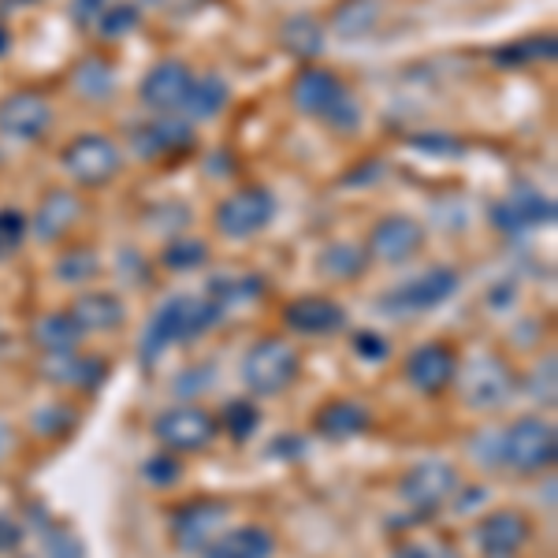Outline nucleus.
Instances as JSON below:
<instances>
[{
  "label": "nucleus",
  "instance_id": "24",
  "mask_svg": "<svg viewBox=\"0 0 558 558\" xmlns=\"http://www.w3.org/2000/svg\"><path fill=\"white\" fill-rule=\"evenodd\" d=\"M68 317L75 320L78 331H112V328H120V324H123L128 310H123V302L116 299V294L89 291V294H83V299H75Z\"/></svg>",
  "mask_w": 558,
  "mask_h": 558
},
{
  "label": "nucleus",
  "instance_id": "48",
  "mask_svg": "<svg viewBox=\"0 0 558 558\" xmlns=\"http://www.w3.org/2000/svg\"><path fill=\"white\" fill-rule=\"evenodd\" d=\"M108 0H75V23L86 26L89 20H97V15L105 12Z\"/></svg>",
  "mask_w": 558,
  "mask_h": 558
},
{
  "label": "nucleus",
  "instance_id": "21",
  "mask_svg": "<svg viewBox=\"0 0 558 558\" xmlns=\"http://www.w3.org/2000/svg\"><path fill=\"white\" fill-rule=\"evenodd\" d=\"M276 555V536L260 525H242L231 533H220L202 558H272Z\"/></svg>",
  "mask_w": 558,
  "mask_h": 558
},
{
  "label": "nucleus",
  "instance_id": "44",
  "mask_svg": "<svg viewBox=\"0 0 558 558\" xmlns=\"http://www.w3.org/2000/svg\"><path fill=\"white\" fill-rule=\"evenodd\" d=\"M354 354L365 357V362H384L387 357V343L376 331H362V336H354Z\"/></svg>",
  "mask_w": 558,
  "mask_h": 558
},
{
  "label": "nucleus",
  "instance_id": "29",
  "mask_svg": "<svg viewBox=\"0 0 558 558\" xmlns=\"http://www.w3.org/2000/svg\"><path fill=\"white\" fill-rule=\"evenodd\" d=\"M283 45L302 60H313L324 52V31L313 15H294V20L283 23Z\"/></svg>",
  "mask_w": 558,
  "mask_h": 558
},
{
  "label": "nucleus",
  "instance_id": "25",
  "mask_svg": "<svg viewBox=\"0 0 558 558\" xmlns=\"http://www.w3.org/2000/svg\"><path fill=\"white\" fill-rule=\"evenodd\" d=\"M376 23H380V0H339L336 15H331L336 34H339V38H347V41L365 38Z\"/></svg>",
  "mask_w": 558,
  "mask_h": 558
},
{
  "label": "nucleus",
  "instance_id": "14",
  "mask_svg": "<svg viewBox=\"0 0 558 558\" xmlns=\"http://www.w3.org/2000/svg\"><path fill=\"white\" fill-rule=\"evenodd\" d=\"M421 242H425V228L417 220H410V216H384L373 228V235H368L365 254L380 257L387 265H402V260L417 254Z\"/></svg>",
  "mask_w": 558,
  "mask_h": 558
},
{
  "label": "nucleus",
  "instance_id": "41",
  "mask_svg": "<svg viewBox=\"0 0 558 558\" xmlns=\"http://www.w3.org/2000/svg\"><path fill=\"white\" fill-rule=\"evenodd\" d=\"M499 60H529V57H555V41L551 38H533V41H521L514 45V49H502V52H495Z\"/></svg>",
  "mask_w": 558,
  "mask_h": 558
},
{
  "label": "nucleus",
  "instance_id": "12",
  "mask_svg": "<svg viewBox=\"0 0 558 558\" xmlns=\"http://www.w3.org/2000/svg\"><path fill=\"white\" fill-rule=\"evenodd\" d=\"M402 373H407V380H410L413 391H421V395H444L447 387L454 384L458 354L447 343H425V347H417L407 357Z\"/></svg>",
  "mask_w": 558,
  "mask_h": 558
},
{
  "label": "nucleus",
  "instance_id": "49",
  "mask_svg": "<svg viewBox=\"0 0 558 558\" xmlns=\"http://www.w3.org/2000/svg\"><path fill=\"white\" fill-rule=\"evenodd\" d=\"M283 451H291V462H294V458H302V439L283 436V439H279V444L268 447V454H283Z\"/></svg>",
  "mask_w": 558,
  "mask_h": 558
},
{
  "label": "nucleus",
  "instance_id": "26",
  "mask_svg": "<svg viewBox=\"0 0 558 558\" xmlns=\"http://www.w3.org/2000/svg\"><path fill=\"white\" fill-rule=\"evenodd\" d=\"M368 265V254L362 246H350V242H331L328 250L317 257V272L324 279H339V283H350L365 272Z\"/></svg>",
  "mask_w": 558,
  "mask_h": 558
},
{
  "label": "nucleus",
  "instance_id": "11",
  "mask_svg": "<svg viewBox=\"0 0 558 558\" xmlns=\"http://www.w3.org/2000/svg\"><path fill=\"white\" fill-rule=\"evenodd\" d=\"M194 86V71L183 64V60H160L157 68L142 78L138 94L153 112L160 116H172V112H183V101Z\"/></svg>",
  "mask_w": 558,
  "mask_h": 558
},
{
  "label": "nucleus",
  "instance_id": "43",
  "mask_svg": "<svg viewBox=\"0 0 558 558\" xmlns=\"http://www.w3.org/2000/svg\"><path fill=\"white\" fill-rule=\"evenodd\" d=\"M391 558H458V555H451L439 544H428V539H407V544L395 547Z\"/></svg>",
  "mask_w": 558,
  "mask_h": 558
},
{
  "label": "nucleus",
  "instance_id": "13",
  "mask_svg": "<svg viewBox=\"0 0 558 558\" xmlns=\"http://www.w3.org/2000/svg\"><path fill=\"white\" fill-rule=\"evenodd\" d=\"M49 123H52V108L41 94L23 89V94H12L0 101V134H8V138L34 142L49 131Z\"/></svg>",
  "mask_w": 558,
  "mask_h": 558
},
{
  "label": "nucleus",
  "instance_id": "2",
  "mask_svg": "<svg viewBox=\"0 0 558 558\" xmlns=\"http://www.w3.org/2000/svg\"><path fill=\"white\" fill-rule=\"evenodd\" d=\"M558 458L555 425L544 417H518L514 425L499 428V465L521 476L551 470Z\"/></svg>",
  "mask_w": 558,
  "mask_h": 558
},
{
  "label": "nucleus",
  "instance_id": "16",
  "mask_svg": "<svg viewBox=\"0 0 558 558\" xmlns=\"http://www.w3.org/2000/svg\"><path fill=\"white\" fill-rule=\"evenodd\" d=\"M551 220H555V202H547L544 194L529 191V186H521V191H514L507 202H499L492 209V223L499 231H525Z\"/></svg>",
  "mask_w": 558,
  "mask_h": 558
},
{
  "label": "nucleus",
  "instance_id": "37",
  "mask_svg": "<svg viewBox=\"0 0 558 558\" xmlns=\"http://www.w3.org/2000/svg\"><path fill=\"white\" fill-rule=\"evenodd\" d=\"M26 239V216L15 209H0V257L15 254Z\"/></svg>",
  "mask_w": 558,
  "mask_h": 558
},
{
  "label": "nucleus",
  "instance_id": "32",
  "mask_svg": "<svg viewBox=\"0 0 558 558\" xmlns=\"http://www.w3.org/2000/svg\"><path fill=\"white\" fill-rule=\"evenodd\" d=\"M116 78H112V68L105 64V60H83L75 71V89L89 101H101V97L112 94Z\"/></svg>",
  "mask_w": 558,
  "mask_h": 558
},
{
  "label": "nucleus",
  "instance_id": "3",
  "mask_svg": "<svg viewBox=\"0 0 558 558\" xmlns=\"http://www.w3.org/2000/svg\"><path fill=\"white\" fill-rule=\"evenodd\" d=\"M454 384L470 410H499L514 399L518 376L499 354H473L470 365H458Z\"/></svg>",
  "mask_w": 558,
  "mask_h": 558
},
{
  "label": "nucleus",
  "instance_id": "7",
  "mask_svg": "<svg viewBox=\"0 0 558 558\" xmlns=\"http://www.w3.org/2000/svg\"><path fill=\"white\" fill-rule=\"evenodd\" d=\"M458 291V272L454 268H428V272L407 279V283L391 287L380 294V310L391 317H410V313H428L436 305H444Z\"/></svg>",
  "mask_w": 558,
  "mask_h": 558
},
{
  "label": "nucleus",
  "instance_id": "17",
  "mask_svg": "<svg viewBox=\"0 0 558 558\" xmlns=\"http://www.w3.org/2000/svg\"><path fill=\"white\" fill-rule=\"evenodd\" d=\"M283 320L291 331L299 336H331L347 324V313L339 302L320 299V294H310V299H294L283 310Z\"/></svg>",
  "mask_w": 558,
  "mask_h": 558
},
{
  "label": "nucleus",
  "instance_id": "20",
  "mask_svg": "<svg viewBox=\"0 0 558 558\" xmlns=\"http://www.w3.org/2000/svg\"><path fill=\"white\" fill-rule=\"evenodd\" d=\"M368 425H373V417H368V410L354 399L324 402L317 410V417H313V428H317L324 439H354V436H362V432H368Z\"/></svg>",
  "mask_w": 558,
  "mask_h": 558
},
{
  "label": "nucleus",
  "instance_id": "6",
  "mask_svg": "<svg viewBox=\"0 0 558 558\" xmlns=\"http://www.w3.org/2000/svg\"><path fill=\"white\" fill-rule=\"evenodd\" d=\"M60 165H64V172L75 179L78 186H105L120 175L123 153L112 138H105V134H78V138L60 153Z\"/></svg>",
  "mask_w": 558,
  "mask_h": 558
},
{
  "label": "nucleus",
  "instance_id": "1",
  "mask_svg": "<svg viewBox=\"0 0 558 558\" xmlns=\"http://www.w3.org/2000/svg\"><path fill=\"white\" fill-rule=\"evenodd\" d=\"M220 305L209 299H191V294H175L160 305L142 331V365H153L172 343H191L202 331H209L220 320Z\"/></svg>",
  "mask_w": 558,
  "mask_h": 558
},
{
  "label": "nucleus",
  "instance_id": "33",
  "mask_svg": "<svg viewBox=\"0 0 558 558\" xmlns=\"http://www.w3.org/2000/svg\"><path fill=\"white\" fill-rule=\"evenodd\" d=\"M31 425H34V432H41V436L60 439V436H68V432L78 425V413L68 410L64 402H57V407H41L38 413H34Z\"/></svg>",
  "mask_w": 558,
  "mask_h": 558
},
{
  "label": "nucleus",
  "instance_id": "28",
  "mask_svg": "<svg viewBox=\"0 0 558 558\" xmlns=\"http://www.w3.org/2000/svg\"><path fill=\"white\" fill-rule=\"evenodd\" d=\"M223 105H228V83L216 75H205V78H194L191 94H186V101H183V112L191 116V120H209Z\"/></svg>",
  "mask_w": 558,
  "mask_h": 558
},
{
  "label": "nucleus",
  "instance_id": "36",
  "mask_svg": "<svg viewBox=\"0 0 558 558\" xmlns=\"http://www.w3.org/2000/svg\"><path fill=\"white\" fill-rule=\"evenodd\" d=\"M45 551H49V558H86L83 539L75 533H68V525L45 529Z\"/></svg>",
  "mask_w": 558,
  "mask_h": 558
},
{
  "label": "nucleus",
  "instance_id": "31",
  "mask_svg": "<svg viewBox=\"0 0 558 558\" xmlns=\"http://www.w3.org/2000/svg\"><path fill=\"white\" fill-rule=\"evenodd\" d=\"M223 432H228L231 439H239V444H246L250 436L257 432V425H260V410L254 407L250 399H235V402H228L223 407V417L216 421Z\"/></svg>",
  "mask_w": 558,
  "mask_h": 558
},
{
  "label": "nucleus",
  "instance_id": "4",
  "mask_svg": "<svg viewBox=\"0 0 558 558\" xmlns=\"http://www.w3.org/2000/svg\"><path fill=\"white\" fill-rule=\"evenodd\" d=\"M302 357L299 350L283 339H257L242 357V384L254 395H283L287 387L299 380Z\"/></svg>",
  "mask_w": 558,
  "mask_h": 558
},
{
  "label": "nucleus",
  "instance_id": "50",
  "mask_svg": "<svg viewBox=\"0 0 558 558\" xmlns=\"http://www.w3.org/2000/svg\"><path fill=\"white\" fill-rule=\"evenodd\" d=\"M15 447V436H12V425L0 421V458H8V451Z\"/></svg>",
  "mask_w": 558,
  "mask_h": 558
},
{
  "label": "nucleus",
  "instance_id": "27",
  "mask_svg": "<svg viewBox=\"0 0 558 558\" xmlns=\"http://www.w3.org/2000/svg\"><path fill=\"white\" fill-rule=\"evenodd\" d=\"M78 336L83 331L75 328V320L68 313H49L34 324V343H38L45 354H71L78 347Z\"/></svg>",
  "mask_w": 558,
  "mask_h": 558
},
{
  "label": "nucleus",
  "instance_id": "18",
  "mask_svg": "<svg viewBox=\"0 0 558 558\" xmlns=\"http://www.w3.org/2000/svg\"><path fill=\"white\" fill-rule=\"evenodd\" d=\"M343 94H347L343 83L324 68H305L291 86V101L305 116H328L331 105H336Z\"/></svg>",
  "mask_w": 558,
  "mask_h": 558
},
{
  "label": "nucleus",
  "instance_id": "52",
  "mask_svg": "<svg viewBox=\"0 0 558 558\" xmlns=\"http://www.w3.org/2000/svg\"><path fill=\"white\" fill-rule=\"evenodd\" d=\"M149 4H168V0H149Z\"/></svg>",
  "mask_w": 558,
  "mask_h": 558
},
{
  "label": "nucleus",
  "instance_id": "51",
  "mask_svg": "<svg viewBox=\"0 0 558 558\" xmlns=\"http://www.w3.org/2000/svg\"><path fill=\"white\" fill-rule=\"evenodd\" d=\"M8 45H12V34H8L4 26H0V57H4V52H8Z\"/></svg>",
  "mask_w": 558,
  "mask_h": 558
},
{
  "label": "nucleus",
  "instance_id": "45",
  "mask_svg": "<svg viewBox=\"0 0 558 558\" xmlns=\"http://www.w3.org/2000/svg\"><path fill=\"white\" fill-rule=\"evenodd\" d=\"M23 544V525L15 518L0 514V555H12Z\"/></svg>",
  "mask_w": 558,
  "mask_h": 558
},
{
  "label": "nucleus",
  "instance_id": "35",
  "mask_svg": "<svg viewBox=\"0 0 558 558\" xmlns=\"http://www.w3.org/2000/svg\"><path fill=\"white\" fill-rule=\"evenodd\" d=\"M97 268H101V260H97V254H89V250H68L57 260V276L64 283H86V279L97 276Z\"/></svg>",
  "mask_w": 558,
  "mask_h": 558
},
{
  "label": "nucleus",
  "instance_id": "22",
  "mask_svg": "<svg viewBox=\"0 0 558 558\" xmlns=\"http://www.w3.org/2000/svg\"><path fill=\"white\" fill-rule=\"evenodd\" d=\"M45 380L71 387V391H94V387L105 380V362H97V357H78L75 350H71V354H49V362H45Z\"/></svg>",
  "mask_w": 558,
  "mask_h": 558
},
{
  "label": "nucleus",
  "instance_id": "5",
  "mask_svg": "<svg viewBox=\"0 0 558 558\" xmlns=\"http://www.w3.org/2000/svg\"><path fill=\"white\" fill-rule=\"evenodd\" d=\"M458 492H462L458 488V470L451 462H444V458L417 462L399 481V495L410 502L417 518H428V514H436V510H444Z\"/></svg>",
  "mask_w": 558,
  "mask_h": 558
},
{
  "label": "nucleus",
  "instance_id": "47",
  "mask_svg": "<svg viewBox=\"0 0 558 558\" xmlns=\"http://www.w3.org/2000/svg\"><path fill=\"white\" fill-rule=\"evenodd\" d=\"M544 387H547V395L555 399V362H547V365H539V368H536V376H533V395H536V402H544Z\"/></svg>",
  "mask_w": 558,
  "mask_h": 558
},
{
  "label": "nucleus",
  "instance_id": "46",
  "mask_svg": "<svg viewBox=\"0 0 558 558\" xmlns=\"http://www.w3.org/2000/svg\"><path fill=\"white\" fill-rule=\"evenodd\" d=\"M417 149H428V153H462V142L454 138H439V134H417V138H410Z\"/></svg>",
  "mask_w": 558,
  "mask_h": 558
},
{
  "label": "nucleus",
  "instance_id": "8",
  "mask_svg": "<svg viewBox=\"0 0 558 558\" xmlns=\"http://www.w3.org/2000/svg\"><path fill=\"white\" fill-rule=\"evenodd\" d=\"M216 417L209 410L202 407H175V410H165L157 421H153V436L168 447L172 454H194V451H205V447L216 439Z\"/></svg>",
  "mask_w": 558,
  "mask_h": 558
},
{
  "label": "nucleus",
  "instance_id": "15",
  "mask_svg": "<svg viewBox=\"0 0 558 558\" xmlns=\"http://www.w3.org/2000/svg\"><path fill=\"white\" fill-rule=\"evenodd\" d=\"M529 539H533V525H529V518L518 514V510H495V514H488L476 525V544H481L484 555L514 558Z\"/></svg>",
  "mask_w": 558,
  "mask_h": 558
},
{
  "label": "nucleus",
  "instance_id": "53",
  "mask_svg": "<svg viewBox=\"0 0 558 558\" xmlns=\"http://www.w3.org/2000/svg\"><path fill=\"white\" fill-rule=\"evenodd\" d=\"M488 558H510V555H488Z\"/></svg>",
  "mask_w": 558,
  "mask_h": 558
},
{
  "label": "nucleus",
  "instance_id": "30",
  "mask_svg": "<svg viewBox=\"0 0 558 558\" xmlns=\"http://www.w3.org/2000/svg\"><path fill=\"white\" fill-rule=\"evenodd\" d=\"M260 294V279L257 276H216L209 283V302L220 305V310H231V305L254 302Z\"/></svg>",
  "mask_w": 558,
  "mask_h": 558
},
{
  "label": "nucleus",
  "instance_id": "38",
  "mask_svg": "<svg viewBox=\"0 0 558 558\" xmlns=\"http://www.w3.org/2000/svg\"><path fill=\"white\" fill-rule=\"evenodd\" d=\"M179 473H183V465H179V458L172 454H153L146 465H142V476L153 484V488H172L179 481Z\"/></svg>",
  "mask_w": 558,
  "mask_h": 558
},
{
  "label": "nucleus",
  "instance_id": "40",
  "mask_svg": "<svg viewBox=\"0 0 558 558\" xmlns=\"http://www.w3.org/2000/svg\"><path fill=\"white\" fill-rule=\"evenodd\" d=\"M470 454H473L476 465H488V470H495V465H499V432H492V428L476 432V436L470 439Z\"/></svg>",
  "mask_w": 558,
  "mask_h": 558
},
{
  "label": "nucleus",
  "instance_id": "19",
  "mask_svg": "<svg viewBox=\"0 0 558 558\" xmlns=\"http://www.w3.org/2000/svg\"><path fill=\"white\" fill-rule=\"evenodd\" d=\"M131 146H134V153H142L146 160L168 157V153L191 149L194 146V131H191V123L165 116V120H153V123H146V128L134 131L131 134Z\"/></svg>",
  "mask_w": 558,
  "mask_h": 558
},
{
  "label": "nucleus",
  "instance_id": "34",
  "mask_svg": "<svg viewBox=\"0 0 558 558\" xmlns=\"http://www.w3.org/2000/svg\"><path fill=\"white\" fill-rule=\"evenodd\" d=\"M160 260H165L168 268H175V272H191V268L209 260V246L197 242V239H179L165 250V254H160Z\"/></svg>",
  "mask_w": 558,
  "mask_h": 558
},
{
  "label": "nucleus",
  "instance_id": "39",
  "mask_svg": "<svg viewBox=\"0 0 558 558\" xmlns=\"http://www.w3.org/2000/svg\"><path fill=\"white\" fill-rule=\"evenodd\" d=\"M97 26H101V34H108V38H120V34L138 26V8H131V4L105 8V12L97 15Z\"/></svg>",
  "mask_w": 558,
  "mask_h": 558
},
{
  "label": "nucleus",
  "instance_id": "23",
  "mask_svg": "<svg viewBox=\"0 0 558 558\" xmlns=\"http://www.w3.org/2000/svg\"><path fill=\"white\" fill-rule=\"evenodd\" d=\"M83 216V202H78L71 191H52L45 194V202L38 205V216H34V235L41 242H57L60 235H68L71 223Z\"/></svg>",
  "mask_w": 558,
  "mask_h": 558
},
{
  "label": "nucleus",
  "instance_id": "42",
  "mask_svg": "<svg viewBox=\"0 0 558 558\" xmlns=\"http://www.w3.org/2000/svg\"><path fill=\"white\" fill-rule=\"evenodd\" d=\"M324 120H328L336 131H354L357 128V105H354V97L343 94L336 105H331V112L324 116Z\"/></svg>",
  "mask_w": 558,
  "mask_h": 558
},
{
  "label": "nucleus",
  "instance_id": "9",
  "mask_svg": "<svg viewBox=\"0 0 558 558\" xmlns=\"http://www.w3.org/2000/svg\"><path fill=\"white\" fill-rule=\"evenodd\" d=\"M272 216H276V197L260 191V186H246V191H235L216 209V228L228 239H250L257 231H265Z\"/></svg>",
  "mask_w": 558,
  "mask_h": 558
},
{
  "label": "nucleus",
  "instance_id": "10",
  "mask_svg": "<svg viewBox=\"0 0 558 558\" xmlns=\"http://www.w3.org/2000/svg\"><path fill=\"white\" fill-rule=\"evenodd\" d=\"M223 518H228V502H216V499H191L183 507H175L172 536L179 551H205L220 536Z\"/></svg>",
  "mask_w": 558,
  "mask_h": 558
}]
</instances>
